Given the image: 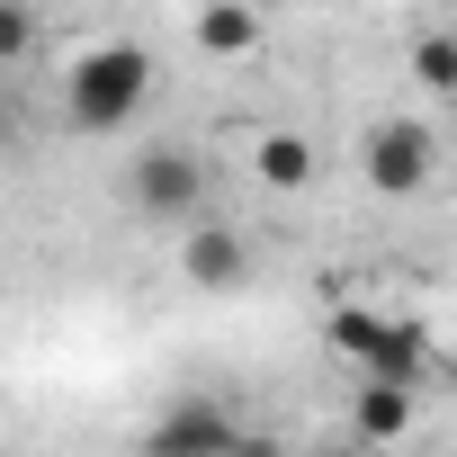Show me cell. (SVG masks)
Segmentation results:
<instances>
[{"mask_svg":"<svg viewBox=\"0 0 457 457\" xmlns=\"http://www.w3.org/2000/svg\"><path fill=\"white\" fill-rule=\"evenodd\" d=\"M412 81H421L430 99H457V37H448V28L412 37Z\"/></svg>","mask_w":457,"mask_h":457,"instance_id":"10","label":"cell"},{"mask_svg":"<svg viewBox=\"0 0 457 457\" xmlns=\"http://www.w3.org/2000/svg\"><path fill=\"white\" fill-rule=\"evenodd\" d=\"M359 170H368V188H377V197H421V188H430V170H439V135H430L421 117H386V126H368Z\"/></svg>","mask_w":457,"mask_h":457,"instance_id":"3","label":"cell"},{"mask_svg":"<svg viewBox=\"0 0 457 457\" xmlns=\"http://www.w3.org/2000/svg\"><path fill=\"white\" fill-rule=\"evenodd\" d=\"M19 144V117H10V99H0V153H10Z\"/></svg>","mask_w":457,"mask_h":457,"instance_id":"13","label":"cell"},{"mask_svg":"<svg viewBox=\"0 0 457 457\" xmlns=\"http://www.w3.org/2000/svg\"><path fill=\"white\" fill-rule=\"evenodd\" d=\"M252 170H261L270 188H305V179H314V144L278 126V135H261V153H252Z\"/></svg>","mask_w":457,"mask_h":457,"instance_id":"9","label":"cell"},{"mask_svg":"<svg viewBox=\"0 0 457 457\" xmlns=\"http://www.w3.org/2000/svg\"><path fill=\"white\" fill-rule=\"evenodd\" d=\"M323 341H332L341 359H368V341H377V305H341V314L323 323Z\"/></svg>","mask_w":457,"mask_h":457,"instance_id":"11","label":"cell"},{"mask_svg":"<svg viewBox=\"0 0 457 457\" xmlns=\"http://www.w3.org/2000/svg\"><path fill=\"white\" fill-rule=\"evenodd\" d=\"M350 430H359V439H403V430H412V386H386V377H368V386H359V412H350Z\"/></svg>","mask_w":457,"mask_h":457,"instance_id":"8","label":"cell"},{"mask_svg":"<svg viewBox=\"0 0 457 457\" xmlns=\"http://www.w3.org/2000/svg\"><path fill=\"white\" fill-rule=\"evenodd\" d=\"M153 99V54L144 46H90L72 72H63V117L81 135H126Z\"/></svg>","mask_w":457,"mask_h":457,"instance_id":"1","label":"cell"},{"mask_svg":"<svg viewBox=\"0 0 457 457\" xmlns=\"http://www.w3.org/2000/svg\"><path fill=\"white\" fill-rule=\"evenodd\" d=\"M359 368L386 377V386H421V368H430V332H421L412 314H377V341H368Z\"/></svg>","mask_w":457,"mask_h":457,"instance_id":"5","label":"cell"},{"mask_svg":"<svg viewBox=\"0 0 457 457\" xmlns=\"http://www.w3.org/2000/svg\"><path fill=\"white\" fill-rule=\"evenodd\" d=\"M126 206H135V215H153V224H188V215L206 206V162H197V153H179V144L135 153V162H126Z\"/></svg>","mask_w":457,"mask_h":457,"instance_id":"2","label":"cell"},{"mask_svg":"<svg viewBox=\"0 0 457 457\" xmlns=\"http://www.w3.org/2000/svg\"><path fill=\"white\" fill-rule=\"evenodd\" d=\"M179 270H188V287H234V278H243V234H234V224H197V215H188Z\"/></svg>","mask_w":457,"mask_h":457,"instance_id":"6","label":"cell"},{"mask_svg":"<svg viewBox=\"0 0 457 457\" xmlns=\"http://www.w3.org/2000/svg\"><path fill=\"white\" fill-rule=\"evenodd\" d=\"M197 46L206 54H252L261 46V0H206L197 10Z\"/></svg>","mask_w":457,"mask_h":457,"instance_id":"7","label":"cell"},{"mask_svg":"<svg viewBox=\"0 0 457 457\" xmlns=\"http://www.w3.org/2000/svg\"><path fill=\"white\" fill-rule=\"evenodd\" d=\"M261 10H270V0H261Z\"/></svg>","mask_w":457,"mask_h":457,"instance_id":"14","label":"cell"},{"mask_svg":"<svg viewBox=\"0 0 457 457\" xmlns=\"http://www.w3.org/2000/svg\"><path fill=\"white\" fill-rule=\"evenodd\" d=\"M37 46V10H28V0H0V63H19Z\"/></svg>","mask_w":457,"mask_h":457,"instance_id":"12","label":"cell"},{"mask_svg":"<svg viewBox=\"0 0 457 457\" xmlns=\"http://www.w3.org/2000/svg\"><path fill=\"white\" fill-rule=\"evenodd\" d=\"M144 448H153V457H188V448H243V421L224 412V403H206V395H188V403H170V412L144 430Z\"/></svg>","mask_w":457,"mask_h":457,"instance_id":"4","label":"cell"}]
</instances>
